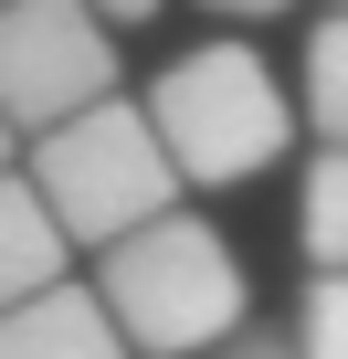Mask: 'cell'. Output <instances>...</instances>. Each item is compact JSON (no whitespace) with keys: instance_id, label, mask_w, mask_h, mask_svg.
<instances>
[{"instance_id":"9c48e42d","label":"cell","mask_w":348,"mask_h":359,"mask_svg":"<svg viewBox=\"0 0 348 359\" xmlns=\"http://www.w3.org/2000/svg\"><path fill=\"white\" fill-rule=\"evenodd\" d=\"M295 348H306V359H348V275H316V285H306Z\"/></svg>"},{"instance_id":"7a4b0ae2","label":"cell","mask_w":348,"mask_h":359,"mask_svg":"<svg viewBox=\"0 0 348 359\" xmlns=\"http://www.w3.org/2000/svg\"><path fill=\"white\" fill-rule=\"evenodd\" d=\"M22 169H32V191L53 201V222H64L74 243H95V254L127 243V233L158 222V212H180V158H169L158 116L127 106V95H106V106L43 127V137L22 148Z\"/></svg>"},{"instance_id":"6da1fadb","label":"cell","mask_w":348,"mask_h":359,"mask_svg":"<svg viewBox=\"0 0 348 359\" xmlns=\"http://www.w3.org/2000/svg\"><path fill=\"white\" fill-rule=\"evenodd\" d=\"M95 296L116 306L127 348H148V359H211V348H232L253 327V285H243L232 243L201 212H158L127 243H106Z\"/></svg>"},{"instance_id":"4fadbf2b","label":"cell","mask_w":348,"mask_h":359,"mask_svg":"<svg viewBox=\"0 0 348 359\" xmlns=\"http://www.w3.org/2000/svg\"><path fill=\"white\" fill-rule=\"evenodd\" d=\"M0 11H11V0H0Z\"/></svg>"},{"instance_id":"5bb4252c","label":"cell","mask_w":348,"mask_h":359,"mask_svg":"<svg viewBox=\"0 0 348 359\" xmlns=\"http://www.w3.org/2000/svg\"><path fill=\"white\" fill-rule=\"evenodd\" d=\"M337 11H348V0H337Z\"/></svg>"},{"instance_id":"277c9868","label":"cell","mask_w":348,"mask_h":359,"mask_svg":"<svg viewBox=\"0 0 348 359\" xmlns=\"http://www.w3.org/2000/svg\"><path fill=\"white\" fill-rule=\"evenodd\" d=\"M106 95H116V43H106L95 0H11L0 11V106L22 137H43Z\"/></svg>"},{"instance_id":"8992f818","label":"cell","mask_w":348,"mask_h":359,"mask_svg":"<svg viewBox=\"0 0 348 359\" xmlns=\"http://www.w3.org/2000/svg\"><path fill=\"white\" fill-rule=\"evenodd\" d=\"M64 254H74V233H64L53 201L32 191V169H0V306L64 285Z\"/></svg>"},{"instance_id":"52a82bcc","label":"cell","mask_w":348,"mask_h":359,"mask_svg":"<svg viewBox=\"0 0 348 359\" xmlns=\"http://www.w3.org/2000/svg\"><path fill=\"white\" fill-rule=\"evenodd\" d=\"M295 233H306V264H316V275H348V148H337V137L306 158V201H295Z\"/></svg>"},{"instance_id":"30bf717a","label":"cell","mask_w":348,"mask_h":359,"mask_svg":"<svg viewBox=\"0 0 348 359\" xmlns=\"http://www.w3.org/2000/svg\"><path fill=\"white\" fill-rule=\"evenodd\" d=\"M201 11H232V22H274V11H295V0H201Z\"/></svg>"},{"instance_id":"8fae6325","label":"cell","mask_w":348,"mask_h":359,"mask_svg":"<svg viewBox=\"0 0 348 359\" xmlns=\"http://www.w3.org/2000/svg\"><path fill=\"white\" fill-rule=\"evenodd\" d=\"M0 169H22V127H11V106H0Z\"/></svg>"},{"instance_id":"3957f363","label":"cell","mask_w":348,"mask_h":359,"mask_svg":"<svg viewBox=\"0 0 348 359\" xmlns=\"http://www.w3.org/2000/svg\"><path fill=\"white\" fill-rule=\"evenodd\" d=\"M148 116H158L169 158H180V180H201V191H232V180L274 169L285 137H295V106H285V85H274V64H264L253 43H201V53H180V64L158 74Z\"/></svg>"},{"instance_id":"5b68a950","label":"cell","mask_w":348,"mask_h":359,"mask_svg":"<svg viewBox=\"0 0 348 359\" xmlns=\"http://www.w3.org/2000/svg\"><path fill=\"white\" fill-rule=\"evenodd\" d=\"M0 359H127V327L95 285H43L0 306Z\"/></svg>"},{"instance_id":"7c38bea8","label":"cell","mask_w":348,"mask_h":359,"mask_svg":"<svg viewBox=\"0 0 348 359\" xmlns=\"http://www.w3.org/2000/svg\"><path fill=\"white\" fill-rule=\"evenodd\" d=\"M95 11H106V22H148V11H158V0H95Z\"/></svg>"},{"instance_id":"ba28073f","label":"cell","mask_w":348,"mask_h":359,"mask_svg":"<svg viewBox=\"0 0 348 359\" xmlns=\"http://www.w3.org/2000/svg\"><path fill=\"white\" fill-rule=\"evenodd\" d=\"M306 116H316V137L348 148V11H327L306 32Z\"/></svg>"},{"instance_id":"9a60e30c","label":"cell","mask_w":348,"mask_h":359,"mask_svg":"<svg viewBox=\"0 0 348 359\" xmlns=\"http://www.w3.org/2000/svg\"><path fill=\"white\" fill-rule=\"evenodd\" d=\"M211 359H222V348H211Z\"/></svg>"}]
</instances>
